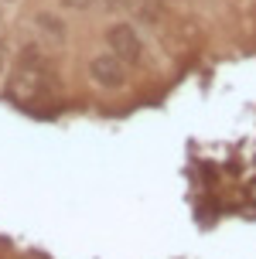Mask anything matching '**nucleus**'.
<instances>
[{"label": "nucleus", "mask_w": 256, "mask_h": 259, "mask_svg": "<svg viewBox=\"0 0 256 259\" xmlns=\"http://www.w3.org/2000/svg\"><path fill=\"white\" fill-rule=\"evenodd\" d=\"M106 45H109V55H116L127 65L140 62V55H143V41L130 21H116V24L106 27Z\"/></svg>", "instance_id": "f257e3e1"}, {"label": "nucleus", "mask_w": 256, "mask_h": 259, "mask_svg": "<svg viewBox=\"0 0 256 259\" xmlns=\"http://www.w3.org/2000/svg\"><path fill=\"white\" fill-rule=\"evenodd\" d=\"M89 78L99 89H123L127 85V62H120L116 55L102 52L89 62Z\"/></svg>", "instance_id": "f03ea898"}, {"label": "nucleus", "mask_w": 256, "mask_h": 259, "mask_svg": "<svg viewBox=\"0 0 256 259\" xmlns=\"http://www.w3.org/2000/svg\"><path fill=\"white\" fill-rule=\"evenodd\" d=\"M34 27L41 31V38H45V41H51L55 48H62V45H65V38H68V31H65L62 17H55V14H48V11H41L38 17H34Z\"/></svg>", "instance_id": "7ed1b4c3"}, {"label": "nucleus", "mask_w": 256, "mask_h": 259, "mask_svg": "<svg viewBox=\"0 0 256 259\" xmlns=\"http://www.w3.org/2000/svg\"><path fill=\"white\" fill-rule=\"evenodd\" d=\"M161 14H164V7H161V4H154V0H140V17L143 21H161Z\"/></svg>", "instance_id": "20e7f679"}, {"label": "nucleus", "mask_w": 256, "mask_h": 259, "mask_svg": "<svg viewBox=\"0 0 256 259\" xmlns=\"http://www.w3.org/2000/svg\"><path fill=\"white\" fill-rule=\"evenodd\" d=\"M99 4L106 7V11H127L133 0H99Z\"/></svg>", "instance_id": "39448f33"}, {"label": "nucleus", "mask_w": 256, "mask_h": 259, "mask_svg": "<svg viewBox=\"0 0 256 259\" xmlns=\"http://www.w3.org/2000/svg\"><path fill=\"white\" fill-rule=\"evenodd\" d=\"M62 4L68 7V11H89L96 0H62Z\"/></svg>", "instance_id": "423d86ee"}, {"label": "nucleus", "mask_w": 256, "mask_h": 259, "mask_svg": "<svg viewBox=\"0 0 256 259\" xmlns=\"http://www.w3.org/2000/svg\"><path fill=\"white\" fill-rule=\"evenodd\" d=\"M4 68H7V48H4V41H0V75H4Z\"/></svg>", "instance_id": "0eeeda50"}, {"label": "nucleus", "mask_w": 256, "mask_h": 259, "mask_svg": "<svg viewBox=\"0 0 256 259\" xmlns=\"http://www.w3.org/2000/svg\"><path fill=\"white\" fill-rule=\"evenodd\" d=\"M7 4H14V0H7Z\"/></svg>", "instance_id": "6e6552de"}]
</instances>
